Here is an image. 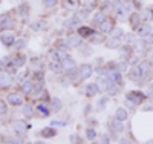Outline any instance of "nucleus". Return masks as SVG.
<instances>
[{
	"label": "nucleus",
	"mask_w": 153,
	"mask_h": 144,
	"mask_svg": "<svg viewBox=\"0 0 153 144\" xmlns=\"http://www.w3.org/2000/svg\"><path fill=\"white\" fill-rule=\"evenodd\" d=\"M118 46H120V38L110 37V40L107 42V48H118Z\"/></svg>",
	"instance_id": "obj_27"
},
{
	"label": "nucleus",
	"mask_w": 153,
	"mask_h": 144,
	"mask_svg": "<svg viewBox=\"0 0 153 144\" xmlns=\"http://www.w3.org/2000/svg\"><path fill=\"white\" fill-rule=\"evenodd\" d=\"M68 40H69L71 46H74V48H78V46L81 45V35H78V34H71Z\"/></svg>",
	"instance_id": "obj_10"
},
{
	"label": "nucleus",
	"mask_w": 153,
	"mask_h": 144,
	"mask_svg": "<svg viewBox=\"0 0 153 144\" xmlns=\"http://www.w3.org/2000/svg\"><path fill=\"white\" fill-rule=\"evenodd\" d=\"M37 110H38V112H42V113H43V116L49 115V110L43 106V104H38V106H37Z\"/></svg>",
	"instance_id": "obj_41"
},
{
	"label": "nucleus",
	"mask_w": 153,
	"mask_h": 144,
	"mask_svg": "<svg viewBox=\"0 0 153 144\" xmlns=\"http://www.w3.org/2000/svg\"><path fill=\"white\" fill-rule=\"evenodd\" d=\"M25 78H26V72H25V74H20V75H19V80H20V81H23Z\"/></svg>",
	"instance_id": "obj_52"
},
{
	"label": "nucleus",
	"mask_w": 153,
	"mask_h": 144,
	"mask_svg": "<svg viewBox=\"0 0 153 144\" xmlns=\"http://www.w3.org/2000/svg\"><path fill=\"white\" fill-rule=\"evenodd\" d=\"M12 129H14L17 134H25L29 129V126L25 124V121H22V120H17V121L12 123Z\"/></svg>",
	"instance_id": "obj_3"
},
{
	"label": "nucleus",
	"mask_w": 153,
	"mask_h": 144,
	"mask_svg": "<svg viewBox=\"0 0 153 144\" xmlns=\"http://www.w3.org/2000/svg\"><path fill=\"white\" fill-rule=\"evenodd\" d=\"M107 78H109L110 81H113V83H120V81H121V74H120V71L110 69V71L107 72Z\"/></svg>",
	"instance_id": "obj_8"
},
{
	"label": "nucleus",
	"mask_w": 153,
	"mask_h": 144,
	"mask_svg": "<svg viewBox=\"0 0 153 144\" xmlns=\"http://www.w3.org/2000/svg\"><path fill=\"white\" fill-rule=\"evenodd\" d=\"M76 17H78V19H86V17H87V9L84 8L83 11H80L78 14H76Z\"/></svg>",
	"instance_id": "obj_43"
},
{
	"label": "nucleus",
	"mask_w": 153,
	"mask_h": 144,
	"mask_svg": "<svg viewBox=\"0 0 153 144\" xmlns=\"http://www.w3.org/2000/svg\"><path fill=\"white\" fill-rule=\"evenodd\" d=\"M12 81H14V78H12V75L9 72L0 74V89H9L12 86Z\"/></svg>",
	"instance_id": "obj_1"
},
{
	"label": "nucleus",
	"mask_w": 153,
	"mask_h": 144,
	"mask_svg": "<svg viewBox=\"0 0 153 144\" xmlns=\"http://www.w3.org/2000/svg\"><path fill=\"white\" fill-rule=\"evenodd\" d=\"M0 71H2V66H0Z\"/></svg>",
	"instance_id": "obj_55"
},
{
	"label": "nucleus",
	"mask_w": 153,
	"mask_h": 144,
	"mask_svg": "<svg viewBox=\"0 0 153 144\" xmlns=\"http://www.w3.org/2000/svg\"><path fill=\"white\" fill-rule=\"evenodd\" d=\"M112 29H113V23H112V20L104 19L103 22L100 23V32H101V34H110Z\"/></svg>",
	"instance_id": "obj_2"
},
{
	"label": "nucleus",
	"mask_w": 153,
	"mask_h": 144,
	"mask_svg": "<svg viewBox=\"0 0 153 144\" xmlns=\"http://www.w3.org/2000/svg\"><path fill=\"white\" fill-rule=\"evenodd\" d=\"M5 113H6V104L0 101V115H5Z\"/></svg>",
	"instance_id": "obj_44"
},
{
	"label": "nucleus",
	"mask_w": 153,
	"mask_h": 144,
	"mask_svg": "<svg viewBox=\"0 0 153 144\" xmlns=\"http://www.w3.org/2000/svg\"><path fill=\"white\" fill-rule=\"evenodd\" d=\"M22 90H23L25 94H29L31 90H32V84H31L29 81H25V83L22 84Z\"/></svg>",
	"instance_id": "obj_33"
},
{
	"label": "nucleus",
	"mask_w": 153,
	"mask_h": 144,
	"mask_svg": "<svg viewBox=\"0 0 153 144\" xmlns=\"http://www.w3.org/2000/svg\"><path fill=\"white\" fill-rule=\"evenodd\" d=\"M14 23H12V19L8 17V14L2 16V20H0V29H11Z\"/></svg>",
	"instance_id": "obj_6"
},
{
	"label": "nucleus",
	"mask_w": 153,
	"mask_h": 144,
	"mask_svg": "<svg viewBox=\"0 0 153 144\" xmlns=\"http://www.w3.org/2000/svg\"><path fill=\"white\" fill-rule=\"evenodd\" d=\"M103 20H104V14H103L101 11H98L97 14L94 16V22H95V23H101Z\"/></svg>",
	"instance_id": "obj_37"
},
{
	"label": "nucleus",
	"mask_w": 153,
	"mask_h": 144,
	"mask_svg": "<svg viewBox=\"0 0 153 144\" xmlns=\"http://www.w3.org/2000/svg\"><path fill=\"white\" fill-rule=\"evenodd\" d=\"M23 115L28 116V118H32V116H34V109H32V106H29V104H25V107H23Z\"/></svg>",
	"instance_id": "obj_24"
},
{
	"label": "nucleus",
	"mask_w": 153,
	"mask_h": 144,
	"mask_svg": "<svg viewBox=\"0 0 153 144\" xmlns=\"http://www.w3.org/2000/svg\"><path fill=\"white\" fill-rule=\"evenodd\" d=\"M0 42H2L3 45H6V46H9V45H14L16 38H14V35H12V32H3L2 35H0Z\"/></svg>",
	"instance_id": "obj_4"
},
{
	"label": "nucleus",
	"mask_w": 153,
	"mask_h": 144,
	"mask_svg": "<svg viewBox=\"0 0 153 144\" xmlns=\"http://www.w3.org/2000/svg\"><path fill=\"white\" fill-rule=\"evenodd\" d=\"M51 107H52V110H54V112L60 110V109H61V101H60L58 98H52V103H51Z\"/></svg>",
	"instance_id": "obj_26"
},
{
	"label": "nucleus",
	"mask_w": 153,
	"mask_h": 144,
	"mask_svg": "<svg viewBox=\"0 0 153 144\" xmlns=\"http://www.w3.org/2000/svg\"><path fill=\"white\" fill-rule=\"evenodd\" d=\"M143 42H144L146 45H153V34L150 32V34L144 35V37H143Z\"/></svg>",
	"instance_id": "obj_38"
},
{
	"label": "nucleus",
	"mask_w": 153,
	"mask_h": 144,
	"mask_svg": "<svg viewBox=\"0 0 153 144\" xmlns=\"http://www.w3.org/2000/svg\"><path fill=\"white\" fill-rule=\"evenodd\" d=\"M146 98V95L143 94H139V92H130V94H127V100H130L132 103L135 104H139V103H143Z\"/></svg>",
	"instance_id": "obj_5"
},
{
	"label": "nucleus",
	"mask_w": 153,
	"mask_h": 144,
	"mask_svg": "<svg viewBox=\"0 0 153 144\" xmlns=\"http://www.w3.org/2000/svg\"><path fill=\"white\" fill-rule=\"evenodd\" d=\"M139 17H141V16H138V14H132L130 25L133 26V28H138V26H139Z\"/></svg>",
	"instance_id": "obj_32"
},
{
	"label": "nucleus",
	"mask_w": 153,
	"mask_h": 144,
	"mask_svg": "<svg viewBox=\"0 0 153 144\" xmlns=\"http://www.w3.org/2000/svg\"><path fill=\"white\" fill-rule=\"evenodd\" d=\"M123 35H124V32H123L121 28H113L112 32H110V37H117V38H120V37H123Z\"/></svg>",
	"instance_id": "obj_30"
},
{
	"label": "nucleus",
	"mask_w": 153,
	"mask_h": 144,
	"mask_svg": "<svg viewBox=\"0 0 153 144\" xmlns=\"http://www.w3.org/2000/svg\"><path fill=\"white\" fill-rule=\"evenodd\" d=\"M104 107H106V98H103V100L100 101V106H98V109H100V110H103Z\"/></svg>",
	"instance_id": "obj_47"
},
{
	"label": "nucleus",
	"mask_w": 153,
	"mask_h": 144,
	"mask_svg": "<svg viewBox=\"0 0 153 144\" xmlns=\"http://www.w3.org/2000/svg\"><path fill=\"white\" fill-rule=\"evenodd\" d=\"M146 43L141 40V42H138V40H135V45H133V49H135V52H138V54H143V52L146 51Z\"/></svg>",
	"instance_id": "obj_16"
},
{
	"label": "nucleus",
	"mask_w": 153,
	"mask_h": 144,
	"mask_svg": "<svg viewBox=\"0 0 153 144\" xmlns=\"http://www.w3.org/2000/svg\"><path fill=\"white\" fill-rule=\"evenodd\" d=\"M55 134H57L55 130H54V129H49V127H46V129H43V130H42V135H43V137H46V138H48V137H54Z\"/></svg>",
	"instance_id": "obj_31"
},
{
	"label": "nucleus",
	"mask_w": 153,
	"mask_h": 144,
	"mask_svg": "<svg viewBox=\"0 0 153 144\" xmlns=\"http://www.w3.org/2000/svg\"><path fill=\"white\" fill-rule=\"evenodd\" d=\"M139 71H141L143 77H147V74L150 72V63L149 61H141V64H139Z\"/></svg>",
	"instance_id": "obj_17"
},
{
	"label": "nucleus",
	"mask_w": 153,
	"mask_h": 144,
	"mask_svg": "<svg viewBox=\"0 0 153 144\" xmlns=\"http://www.w3.org/2000/svg\"><path fill=\"white\" fill-rule=\"evenodd\" d=\"M126 66H127V63H121L120 64V71H126Z\"/></svg>",
	"instance_id": "obj_53"
},
{
	"label": "nucleus",
	"mask_w": 153,
	"mask_h": 144,
	"mask_svg": "<svg viewBox=\"0 0 153 144\" xmlns=\"http://www.w3.org/2000/svg\"><path fill=\"white\" fill-rule=\"evenodd\" d=\"M84 8H86L87 11H91V9H94V8H95V5L91 2V3H87V6H84Z\"/></svg>",
	"instance_id": "obj_50"
},
{
	"label": "nucleus",
	"mask_w": 153,
	"mask_h": 144,
	"mask_svg": "<svg viewBox=\"0 0 153 144\" xmlns=\"http://www.w3.org/2000/svg\"><path fill=\"white\" fill-rule=\"evenodd\" d=\"M91 42H92V43L103 42V35H101V34H92V35H91Z\"/></svg>",
	"instance_id": "obj_35"
},
{
	"label": "nucleus",
	"mask_w": 153,
	"mask_h": 144,
	"mask_svg": "<svg viewBox=\"0 0 153 144\" xmlns=\"http://www.w3.org/2000/svg\"><path fill=\"white\" fill-rule=\"evenodd\" d=\"M49 68L52 69L54 72H61L63 71V66H61V63H57V61H52L49 64Z\"/></svg>",
	"instance_id": "obj_29"
},
{
	"label": "nucleus",
	"mask_w": 153,
	"mask_h": 144,
	"mask_svg": "<svg viewBox=\"0 0 153 144\" xmlns=\"http://www.w3.org/2000/svg\"><path fill=\"white\" fill-rule=\"evenodd\" d=\"M115 118H118V120H121V121H126V120H127V112H126V109L120 107V109L117 110V113H115Z\"/></svg>",
	"instance_id": "obj_21"
},
{
	"label": "nucleus",
	"mask_w": 153,
	"mask_h": 144,
	"mask_svg": "<svg viewBox=\"0 0 153 144\" xmlns=\"http://www.w3.org/2000/svg\"><path fill=\"white\" fill-rule=\"evenodd\" d=\"M130 78L133 81H141V78H143V74H141V71H139V68L136 66V68H133L132 71H130Z\"/></svg>",
	"instance_id": "obj_13"
},
{
	"label": "nucleus",
	"mask_w": 153,
	"mask_h": 144,
	"mask_svg": "<svg viewBox=\"0 0 153 144\" xmlns=\"http://www.w3.org/2000/svg\"><path fill=\"white\" fill-rule=\"evenodd\" d=\"M8 101L11 104H14V106H19V104L23 103V97L20 94H9L8 95Z\"/></svg>",
	"instance_id": "obj_9"
},
{
	"label": "nucleus",
	"mask_w": 153,
	"mask_h": 144,
	"mask_svg": "<svg viewBox=\"0 0 153 144\" xmlns=\"http://www.w3.org/2000/svg\"><path fill=\"white\" fill-rule=\"evenodd\" d=\"M84 92H86V95H89V97H94L97 92H100V89H98L97 83H95V84H87V86L84 87Z\"/></svg>",
	"instance_id": "obj_11"
},
{
	"label": "nucleus",
	"mask_w": 153,
	"mask_h": 144,
	"mask_svg": "<svg viewBox=\"0 0 153 144\" xmlns=\"http://www.w3.org/2000/svg\"><path fill=\"white\" fill-rule=\"evenodd\" d=\"M150 32H152V28L149 25H143V26H139V28H138V35H141V37H144V35H147Z\"/></svg>",
	"instance_id": "obj_20"
},
{
	"label": "nucleus",
	"mask_w": 153,
	"mask_h": 144,
	"mask_svg": "<svg viewBox=\"0 0 153 144\" xmlns=\"http://www.w3.org/2000/svg\"><path fill=\"white\" fill-rule=\"evenodd\" d=\"M78 25H80V19L78 17H72V19H69V20L65 22L66 28H75V26H78Z\"/></svg>",
	"instance_id": "obj_19"
},
{
	"label": "nucleus",
	"mask_w": 153,
	"mask_h": 144,
	"mask_svg": "<svg viewBox=\"0 0 153 144\" xmlns=\"http://www.w3.org/2000/svg\"><path fill=\"white\" fill-rule=\"evenodd\" d=\"M141 19H144L146 22L152 20V19H153V11H152L150 8H146V9L143 11V14H141Z\"/></svg>",
	"instance_id": "obj_22"
},
{
	"label": "nucleus",
	"mask_w": 153,
	"mask_h": 144,
	"mask_svg": "<svg viewBox=\"0 0 153 144\" xmlns=\"http://www.w3.org/2000/svg\"><path fill=\"white\" fill-rule=\"evenodd\" d=\"M110 126H112V129L115 130V132H123V130H124V124H123V121L118 120V118H115V120L110 123Z\"/></svg>",
	"instance_id": "obj_15"
},
{
	"label": "nucleus",
	"mask_w": 153,
	"mask_h": 144,
	"mask_svg": "<svg viewBox=\"0 0 153 144\" xmlns=\"http://www.w3.org/2000/svg\"><path fill=\"white\" fill-rule=\"evenodd\" d=\"M61 66H63V71H72L75 69V61L69 57H66L65 60H61Z\"/></svg>",
	"instance_id": "obj_7"
},
{
	"label": "nucleus",
	"mask_w": 153,
	"mask_h": 144,
	"mask_svg": "<svg viewBox=\"0 0 153 144\" xmlns=\"http://www.w3.org/2000/svg\"><path fill=\"white\" fill-rule=\"evenodd\" d=\"M123 5H124V9H126V11L132 9V2H129V0H126V2H123Z\"/></svg>",
	"instance_id": "obj_46"
},
{
	"label": "nucleus",
	"mask_w": 153,
	"mask_h": 144,
	"mask_svg": "<svg viewBox=\"0 0 153 144\" xmlns=\"http://www.w3.org/2000/svg\"><path fill=\"white\" fill-rule=\"evenodd\" d=\"M25 45H26V40H25V38H20V40H17V43H14L12 46H14V49H20V48H23Z\"/></svg>",
	"instance_id": "obj_39"
},
{
	"label": "nucleus",
	"mask_w": 153,
	"mask_h": 144,
	"mask_svg": "<svg viewBox=\"0 0 153 144\" xmlns=\"http://www.w3.org/2000/svg\"><path fill=\"white\" fill-rule=\"evenodd\" d=\"M87 138L89 140H94L95 138V130L94 129H87Z\"/></svg>",
	"instance_id": "obj_45"
},
{
	"label": "nucleus",
	"mask_w": 153,
	"mask_h": 144,
	"mask_svg": "<svg viewBox=\"0 0 153 144\" xmlns=\"http://www.w3.org/2000/svg\"><path fill=\"white\" fill-rule=\"evenodd\" d=\"M117 17H118V20H126L127 19V14H126V9L124 8L117 9Z\"/></svg>",
	"instance_id": "obj_34"
},
{
	"label": "nucleus",
	"mask_w": 153,
	"mask_h": 144,
	"mask_svg": "<svg viewBox=\"0 0 153 144\" xmlns=\"http://www.w3.org/2000/svg\"><path fill=\"white\" fill-rule=\"evenodd\" d=\"M78 32H80L81 37H91V35L94 34V31H92L91 28H87V26H81Z\"/></svg>",
	"instance_id": "obj_23"
},
{
	"label": "nucleus",
	"mask_w": 153,
	"mask_h": 144,
	"mask_svg": "<svg viewBox=\"0 0 153 144\" xmlns=\"http://www.w3.org/2000/svg\"><path fill=\"white\" fill-rule=\"evenodd\" d=\"M65 6L68 9H76V6H78V0H65Z\"/></svg>",
	"instance_id": "obj_25"
},
{
	"label": "nucleus",
	"mask_w": 153,
	"mask_h": 144,
	"mask_svg": "<svg viewBox=\"0 0 153 144\" xmlns=\"http://www.w3.org/2000/svg\"><path fill=\"white\" fill-rule=\"evenodd\" d=\"M46 28H48V23H46V22L38 20V22L32 23V29H34V31H43V29H46Z\"/></svg>",
	"instance_id": "obj_18"
},
{
	"label": "nucleus",
	"mask_w": 153,
	"mask_h": 144,
	"mask_svg": "<svg viewBox=\"0 0 153 144\" xmlns=\"http://www.w3.org/2000/svg\"><path fill=\"white\" fill-rule=\"evenodd\" d=\"M92 75V68L89 66V64H84V66H81L80 69V77L81 78H89Z\"/></svg>",
	"instance_id": "obj_14"
},
{
	"label": "nucleus",
	"mask_w": 153,
	"mask_h": 144,
	"mask_svg": "<svg viewBox=\"0 0 153 144\" xmlns=\"http://www.w3.org/2000/svg\"><path fill=\"white\" fill-rule=\"evenodd\" d=\"M147 95H149V97H153V84H150V86L147 87Z\"/></svg>",
	"instance_id": "obj_48"
},
{
	"label": "nucleus",
	"mask_w": 153,
	"mask_h": 144,
	"mask_svg": "<svg viewBox=\"0 0 153 144\" xmlns=\"http://www.w3.org/2000/svg\"><path fill=\"white\" fill-rule=\"evenodd\" d=\"M143 110H153V104H146V106H143Z\"/></svg>",
	"instance_id": "obj_49"
},
{
	"label": "nucleus",
	"mask_w": 153,
	"mask_h": 144,
	"mask_svg": "<svg viewBox=\"0 0 153 144\" xmlns=\"http://www.w3.org/2000/svg\"><path fill=\"white\" fill-rule=\"evenodd\" d=\"M34 90H35V92H40V90H42V83H38V84H35Z\"/></svg>",
	"instance_id": "obj_51"
},
{
	"label": "nucleus",
	"mask_w": 153,
	"mask_h": 144,
	"mask_svg": "<svg viewBox=\"0 0 153 144\" xmlns=\"http://www.w3.org/2000/svg\"><path fill=\"white\" fill-rule=\"evenodd\" d=\"M43 3L46 8H54L57 5V0H43Z\"/></svg>",
	"instance_id": "obj_40"
},
{
	"label": "nucleus",
	"mask_w": 153,
	"mask_h": 144,
	"mask_svg": "<svg viewBox=\"0 0 153 144\" xmlns=\"http://www.w3.org/2000/svg\"><path fill=\"white\" fill-rule=\"evenodd\" d=\"M130 54H132V48H130V46H127V45H126V46H123V48H121V55H123V57L129 58V57H130Z\"/></svg>",
	"instance_id": "obj_28"
},
{
	"label": "nucleus",
	"mask_w": 153,
	"mask_h": 144,
	"mask_svg": "<svg viewBox=\"0 0 153 144\" xmlns=\"http://www.w3.org/2000/svg\"><path fill=\"white\" fill-rule=\"evenodd\" d=\"M57 46H58V49H68V48H71V43H68L66 40H58Z\"/></svg>",
	"instance_id": "obj_36"
},
{
	"label": "nucleus",
	"mask_w": 153,
	"mask_h": 144,
	"mask_svg": "<svg viewBox=\"0 0 153 144\" xmlns=\"http://www.w3.org/2000/svg\"><path fill=\"white\" fill-rule=\"evenodd\" d=\"M49 54L52 55L54 60H60V61H61V60H65V58L68 57V55H66V52H65V51H61V49H58V51H51Z\"/></svg>",
	"instance_id": "obj_12"
},
{
	"label": "nucleus",
	"mask_w": 153,
	"mask_h": 144,
	"mask_svg": "<svg viewBox=\"0 0 153 144\" xmlns=\"http://www.w3.org/2000/svg\"><path fill=\"white\" fill-rule=\"evenodd\" d=\"M101 143H109V138H107V135H104L103 138H101Z\"/></svg>",
	"instance_id": "obj_54"
},
{
	"label": "nucleus",
	"mask_w": 153,
	"mask_h": 144,
	"mask_svg": "<svg viewBox=\"0 0 153 144\" xmlns=\"http://www.w3.org/2000/svg\"><path fill=\"white\" fill-rule=\"evenodd\" d=\"M124 42L133 43V42H135V35H133V34H126V35H124Z\"/></svg>",
	"instance_id": "obj_42"
}]
</instances>
